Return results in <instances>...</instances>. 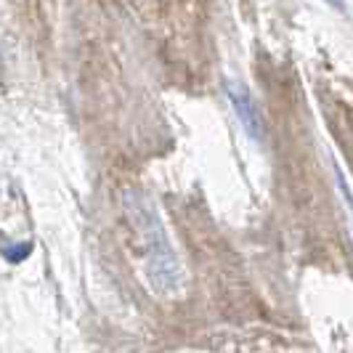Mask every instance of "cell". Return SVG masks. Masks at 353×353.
I'll use <instances>...</instances> for the list:
<instances>
[{
    "label": "cell",
    "instance_id": "7a4b0ae2",
    "mask_svg": "<svg viewBox=\"0 0 353 353\" xmlns=\"http://www.w3.org/2000/svg\"><path fill=\"white\" fill-rule=\"evenodd\" d=\"M226 96H229L231 106H234L239 123L245 125L250 139L261 141V139H263V123H261V114H258V109L252 104L248 88H245L242 83H229V85H226Z\"/></svg>",
    "mask_w": 353,
    "mask_h": 353
},
{
    "label": "cell",
    "instance_id": "3957f363",
    "mask_svg": "<svg viewBox=\"0 0 353 353\" xmlns=\"http://www.w3.org/2000/svg\"><path fill=\"white\" fill-rule=\"evenodd\" d=\"M30 252H32V245H30V242H24L21 248H14V250L6 248V258H8L11 263H19V261H24Z\"/></svg>",
    "mask_w": 353,
    "mask_h": 353
},
{
    "label": "cell",
    "instance_id": "277c9868",
    "mask_svg": "<svg viewBox=\"0 0 353 353\" xmlns=\"http://www.w3.org/2000/svg\"><path fill=\"white\" fill-rule=\"evenodd\" d=\"M332 8H337V11H345V0H327Z\"/></svg>",
    "mask_w": 353,
    "mask_h": 353
},
{
    "label": "cell",
    "instance_id": "6da1fadb",
    "mask_svg": "<svg viewBox=\"0 0 353 353\" xmlns=\"http://www.w3.org/2000/svg\"><path fill=\"white\" fill-rule=\"evenodd\" d=\"M125 205H128V215L133 221V229L141 239L149 282L162 295L173 292L181 284V265H178L176 252L170 248V239L165 234V226L159 221L154 205L143 194H128Z\"/></svg>",
    "mask_w": 353,
    "mask_h": 353
}]
</instances>
